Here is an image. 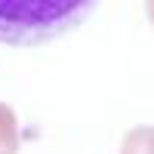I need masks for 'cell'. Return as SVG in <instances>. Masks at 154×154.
I'll list each match as a JSON object with an SVG mask.
<instances>
[{
  "instance_id": "obj_2",
  "label": "cell",
  "mask_w": 154,
  "mask_h": 154,
  "mask_svg": "<svg viewBox=\"0 0 154 154\" xmlns=\"http://www.w3.org/2000/svg\"><path fill=\"white\" fill-rule=\"evenodd\" d=\"M148 16H151V22H154V0H148Z\"/></svg>"
},
{
  "instance_id": "obj_1",
  "label": "cell",
  "mask_w": 154,
  "mask_h": 154,
  "mask_svg": "<svg viewBox=\"0 0 154 154\" xmlns=\"http://www.w3.org/2000/svg\"><path fill=\"white\" fill-rule=\"evenodd\" d=\"M99 0H0V43L40 46L74 31Z\"/></svg>"
}]
</instances>
